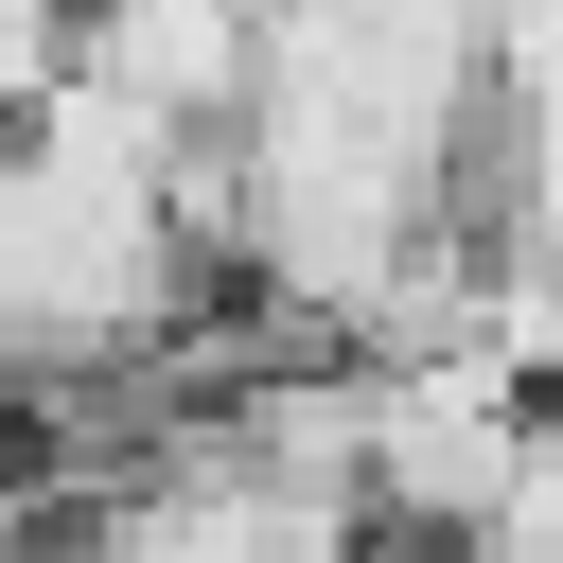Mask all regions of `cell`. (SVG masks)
Segmentation results:
<instances>
[{
  "instance_id": "1",
  "label": "cell",
  "mask_w": 563,
  "mask_h": 563,
  "mask_svg": "<svg viewBox=\"0 0 563 563\" xmlns=\"http://www.w3.org/2000/svg\"><path fill=\"white\" fill-rule=\"evenodd\" d=\"M528 405H545V387H493L475 352H405V369H369V440H352L369 528H405V545H475V510H493Z\"/></svg>"
},
{
  "instance_id": "2",
  "label": "cell",
  "mask_w": 563,
  "mask_h": 563,
  "mask_svg": "<svg viewBox=\"0 0 563 563\" xmlns=\"http://www.w3.org/2000/svg\"><path fill=\"white\" fill-rule=\"evenodd\" d=\"M457 563H563V387L528 405V440H510V475H493V510H475Z\"/></svg>"
}]
</instances>
